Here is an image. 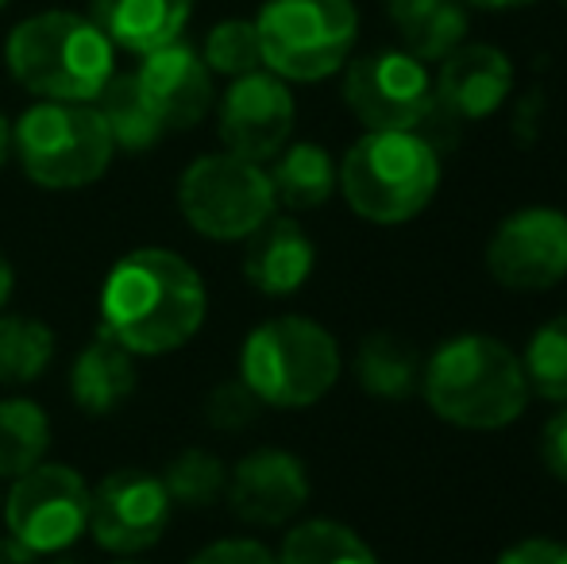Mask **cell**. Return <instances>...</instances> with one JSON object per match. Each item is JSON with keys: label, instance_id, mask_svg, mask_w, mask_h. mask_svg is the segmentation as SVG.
<instances>
[{"label": "cell", "instance_id": "obj_1", "mask_svg": "<svg viewBox=\"0 0 567 564\" xmlns=\"http://www.w3.org/2000/svg\"><path fill=\"white\" fill-rule=\"evenodd\" d=\"M209 294L189 259L171 248H135L101 286V332L132 356H166L197 337Z\"/></svg>", "mask_w": 567, "mask_h": 564}, {"label": "cell", "instance_id": "obj_2", "mask_svg": "<svg viewBox=\"0 0 567 564\" xmlns=\"http://www.w3.org/2000/svg\"><path fill=\"white\" fill-rule=\"evenodd\" d=\"M421 394L444 425L494 433L529 410L522 352L491 332H455L425 356Z\"/></svg>", "mask_w": 567, "mask_h": 564}, {"label": "cell", "instance_id": "obj_3", "mask_svg": "<svg viewBox=\"0 0 567 564\" xmlns=\"http://www.w3.org/2000/svg\"><path fill=\"white\" fill-rule=\"evenodd\" d=\"M4 66L39 101L93 105L116 74V47L90 16L47 8L8 31Z\"/></svg>", "mask_w": 567, "mask_h": 564}, {"label": "cell", "instance_id": "obj_4", "mask_svg": "<svg viewBox=\"0 0 567 564\" xmlns=\"http://www.w3.org/2000/svg\"><path fill=\"white\" fill-rule=\"evenodd\" d=\"M441 174V151L421 132H363L343 151L340 194L359 221L394 228L433 205Z\"/></svg>", "mask_w": 567, "mask_h": 564}, {"label": "cell", "instance_id": "obj_5", "mask_svg": "<svg viewBox=\"0 0 567 564\" xmlns=\"http://www.w3.org/2000/svg\"><path fill=\"white\" fill-rule=\"evenodd\" d=\"M340 345L321 321L301 314L270 317L247 332L239 348V379L262 407L306 410L317 407L340 383Z\"/></svg>", "mask_w": 567, "mask_h": 564}, {"label": "cell", "instance_id": "obj_6", "mask_svg": "<svg viewBox=\"0 0 567 564\" xmlns=\"http://www.w3.org/2000/svg\"><path fill=\"white\" fill-rule=\"evenodd\" d=\"M20 171L43 189H82L109 171L116 147L97 105L39 101L12 124Z\"/></svg>", "mask_w": 567, "mask_h": 564}, {"label": "cell", "instance_id": "obj_7", "mask_svg": "<svg viewBox=\"0 0 567 564\" xmlns=\"http://www.w3.org/2000/svg\"><path fill=\"white\" fill-rule=\"evenodd\" d=\"M262 70L282 82H324L348 66L359 43L351 0H267L255 16Z\"/></svg>", "mask_w": 567, "mask_h": 564}, {"label": "cell", "instance_id": "obj_8", "mask_svg": "<svg viewBox=\"0 0 567 564\" xmlns=\"http://www.w3.org/2000/svg\"><path fill=\"white\" fill-rule=\"evenodd\" d=\"M178 209L197 236L236 244L267 225L278 213V202L262 163L239 158L231 151H213L182 171Z\"/></svg>", "mask_w": 567, "mask_h": 564}, {"label": "cell", "instance_id": "obj_9", "mask_svg": "<svg viewBox=\"0 0 567 564\" xmlns=\"http://www.w3.org/2000/svg\"><path fill=\"white\" fill-rule=\"evenodd\" d=\"M343 105L367 132H417L433 109V74L402 47L348 59Z\"/></svg>", "mask_w": 567, "mask_h": 564}, {"label": "cell", "instance_id": "obj_10", "mask_svg": "<svg viewBox=\"0 0 567 564\" xmlns=\"http://www.w3.org/2000/svg\"><path fill=\"white\" fill-rule=\"evenodd\" d=\"M90 499L93 491L78 468L35 464L8 491V537L28 545L35 557H54L90 530Z\"/></svg>", "mask_w": 567, "mask_h": 564}, {"label": "cell", "instance_id": "obj_11", "mask_svg": "<svg viewBox=\"0 0 567 564\" xmlns=\"http://www.w3.org/2000/svg\"><path fill=\"white\" fill-rule=\"evenodd\" d=\"M491 279L517 294L553 290L567 279V213L525 205L498 221L483 252Z\"/></svg>", "mask_w": 567, "mask_h": 564}, {"label": "cell", "instance_id": "obj_12", "mask_svg": "<svg viewBox=\"0 0 567 564\" xmlns=\"http://www.w3.org/2000/svg\"><path fill=\"white\" fill-rule=\"evenodd\" d=\"M171 511L174 503L163 488V475L143 472V468H120L93 491L90 534L105 553L132 557L163 542Z\"/></svg>", "mask_w": 567, "mask_h": 564}, {"label": "cell", "instance_id": "obj_13", "mask_svg": "<svg viewBox=\"0 0 567 564\" xmlns=\"http://www.w3.org/2000/svg\"><path fill=\"white\" fill-rule=\"evenodd\" d=\"M298 105H293L290 82H282L270 70H251L244 78H231L220 98V140L225 151L251 163H270L290 143Z\"/></svg>", "mask_w": 567, "mask_h": 564}, {"label": "cell", "instance_id": "obj_14", "mask_svg": "<svg viewBox=\"0 0 567 564\" xmlns=\"http://www.w3.org/2000/svg\"><path fill=\"white\" fill-rule=\"evenodd\" d=\"M313 483H309V468L301 457H293L290 449H255L239 460L236 468H228V506L239 522L247 526L275 530L293 522L306 511Z\"/></svg>", "mask_w": 567, "mask_h": 564}, {"label": "cell", "instance_id": "obj_15", "mask_svg": "<svg viewBox=\"0 0 567 564\" xmlns=\"http://www.w3.org/2000/svg\"><path fill=\"white\" fill-rule=\"evenodd\" d=\"M143 98L158 113L166 132H186L209 116L213 109V70L205 66L202 51L189 47L186 39H174L166 47L140 54V70H135Z\"/></svg>", "mask_w": 567, "mask_h": 564}, {"label": "cell", "instance_id": "obj_16", "mask_svg": "<svg viewBox=\"0 0 567 564\" xmlns=\"http://www.w3.org/2000/svg\"><path fill=\"white\" fill-rule=\"evenodd\" d=\"M514 98V62L494 43H460L436 62L433 101L455 124H475L502 113Z\"/></svg>", "mask_w": 567, "mask_h": 564}, {"label": "cell", "instance_id": "obj_17", "mask_svg": "<svg viewBox=\"0 0 567 564\" xmlns=\"http://www.w3.org/2000/svg\"><path fill=\"white\" fill-rule=\"evenodd\" d=\"M244 279L267 298H290L309 283L317 267V244L298 225V217H275L247 236Z\"/></svg>", "mask_w": 567, "mask_h": 564}, {"label": "cell", "instance_id": "obj_18", "mask_svg": "<svg viewBox=\"0 0 567 564\" xmlns=\"http://www.w3.org/2000/svg\"><path fill=\"white\" fill-rule=\"evenodd\" d=\"M194 0H90V20L120 51L147 54L182 39Z\"/></svg>", "mask_w": 567, "mask_h": 564}, {"label": "cell", "instance_id": "obj_19", "mask_svg": "<svg viewBox=\"0 0 567 564\" xmlns=\"http://www.w3.org/2000/svg\"><path fill=\"white\" fill-rule=\"evenodd\" d=\"M421 352L398 332H367L351 356V376L359 391L379 402H405L421 391Z\"/></svg>", "mask_w": 567, "mask_h": 564}, {"label": "cell", "instance_id": "obj_20", "mask_svg": "<svg viewBox=\"0 0 567 564\" xmlns=\"http://www.w3.org/2000/svg\"><path fill=\"white\" fill-rule=\"evenodd\" d=\"M386 12L402 39V51L413 59L441 62L460 43H467V4L463 0H386Z\"/></svg>", "mask_w": 567, "mask_h": 564}, {"label": "cell", "instance_id": "obj_21", "mask_svg": "<svg viewBox=\"0 0 567 564\" xmlns=\"http://www.w3.org/2000/svg\"><path fill=\"white\" fill-rule=\"evenodd\" d=\"M267 178L278 205H286L290 213H309V209H321L340 189V163L321 143L298 140V143H286L270 158Z\"/></svg>", "mask_w": 567, "mask_h": 564}, {"label": "cell", "instance_id": "obj_22", "mask_svg": "<svg viewBox=\"0 0 567 564\" xmlns=\"http://www.w3.org/2000/svg\"><path fill=\"white\" fill-rule=\"evenodd\" d=\"M135 391V363L132 352L120 348L113 337L101 332L97 340L78 352L74 368H70V394L74 402L93 418L113 414L120 402H127Z\"/></svg>", "mask_w": 567, "mask_h": 564}, {"label": "cell", "instance_id": "obj_23", "mask_svg": "<svg viewBox=\"0 0 567 564\" xmlns=\"http://www.w3.org/2000/svg\"><path fill=\"white\" fill-rule=\"evenodd\" d=\"M93 105H97L116 151H132V155L135 151H151L166 136L163 121H158V113L151 109V101L143 98L135 74H113Z\"/></svg>", "mask_w": 567, "mask_h": 564}, {"label": "cell", "instance_id": "obj_24", "mask_svg": "<svg viewBox=\"0 0 567 564\" xmlns=\"http://www.w3.org/2000/svg\"><path fill=\"white\" fill-rule=\"evenodd\" d=\"M278 564H379L374 550L337 519H306L282 537Z\"/></svg>", "mask_w": 567, "mask_h": 564}, {"label": "cell", "instance_id": "obj_25", "mask_svg": "<svg viewBox=\"0 0 567 564\" xmlns=\"http://www.w3.org/2000/svg\"><path fill=\"white\" fill-rule=\"evenodd\" d=\"M51 449L47 410L31 399L0 402V480H20L35 464H43Z\"/></svg>", "mask_w": 567, "mask_h": 564}, {"label": "cell", "instance_id": "obj_26", "mask_svg": "<svg viewBox=\"0 0 567 564\" xmlns=\"http://www.w3.org/2000/svg\"><path fill=\"white\" fill-rule=\"evenodd\" d=\"M54 332L39 317H0V383L28 387L51 368Z\"/></svg>", "mask_w": 567, "mask_h": 564}, {"label": "cell", "instance_id": "obj_27", "mask_svg": "<svg viewBox=\"0 0 567 564\" xmlns=\"http://www.w3.org/2000/svg\"><path fill=\"white\" fill-rule=\"evenodd\" d=\"M522 368L529 379V394L540 402L564 407L567 402V314L548 317L540 329H533L529 345L522 352Z\"/></svg>", "mask_w": 567, "mask_h": 564}, {"label": "cell", "instance_id": "obj_28", "mask_svg": "<svg viewBox=\"0 0 567 564\" xmlns=\"http://www.w3.org/2000/svg\"><path fill=\"white\" fill-rule=\"evenodd\" d=\"M163 488L171 503L189 506V511H205L228 491V464L209 449H182L178 457L166 464Z\"/></svg>", "mask_w": 567, "mask_h": 564}, {"label": "cell", "instance_id": "obj_29", "mask_svg": "<svg viewBox=\"0 0 567 564\" xmlns=\"http://www.w3.org/2000/svg\"><path fill=\"white\" fill-rule=\"evenodd\" d=\"M202 59H205V66L220 78H244V74H251V70H262L255 20H220L217 28L205 35Z\"/></svg>", "mask_w": 567, "mask_h": 564}, {"label": "cell", "instance_id": "obj_30", "mask_svg": "<svg viewBox=\"0 0 567 564\" xmlns=\"http://www.w3.org/2000/svg\"><path fill=\"white\" fill-rule=\"evenodd\" d=\"M262 402L251 394V387L244 379H225L205 394V422L213 429H225V433H239L259 418Z\"/></svg>", "mask_w": 567, "mask_h": 564}, {"label": "cell", "instance_id": "obj_31", "mask_svg": "<svg viewBox=\"0 0 567 564\" xmlns=\"http://www.w3.org/2000/svg\"><path fill=\"white\" fill-rule=\"evenodd\" d=\"M545 121H548V93L540 85H533L522 98H514V105H509V136H514V143L533 147V143L545 136Z\"/></svg>", "mask_w": 567, "mask_h": 564}, {"label": "cell", "instance_id": "obj_32", "mask_svg": "<svg viewBox=\"0 0 567 564\" xmlns=\"http://www.w3.org/2000/svg\"><path fill=\"white\" fill-rule=\"evenodd\" d=\"M189 564H278V557L255 537H225V542L205 545Z\"/></svg>", "mask_w": 567, "mask_h": 564}, {"label": "cell", "instance_id": "obj_33", "mask_svg": "<svg viewBox=\"0 0 567 564\" xmlns=\"http://www.w3.org/2000/svg\"><path fill=\"white\" fill-rule=\"evenodd\" d=\"M540 464L553 480L567 483V402L540 429Z\"/></svg>", "mask_w": 567, "mask_h": 564}, {"label": "cell", "instance_id": "obj_34", "mask_svg": "<svg viewBox=\"0 0 567 564\" xmlns=\"http://www.w3.org/2000/svg\"><path fill=\"white\" fill-rule=\"evenodd\" d=\"M494 564H567V542L560 537H522L506 545Z\"/></svg>", "mask_w": 567, "mask_h": 564}, {"label": "cell", "instance_id": "obj_35", "mask_svg": "<svg viewBox=\"0 0 567 564\" xmlns=\"http://www.w3.org/2000/svg\"><path fill=\"white\" fill-rule=\"evenodd\" d=\"M0 564H39V557L28 545L16 542V537H4V542H0Z\"/></svg>", "mask_w": 567, "mask_h": 564}, {"label": "cell", "instance_id": "obj_36", "mask_svg": "<svg viewBox=\"0 0 567 564\" xmlns=\"http://www.w3.org/2000/svg\"><path fill=\"white\" fill-rule=\"evenodd\" d=\"M467 8H483V12H517V8H533L540 0H463Z\"/></svg>", "mask_w": 567, "mask_h": 564}, {"label": "cell", "instance_id": "obj_37", "mask_svg": "<svg viewBox=\"0 0 567 564\" xmlns=\"http://www.w3.org/2000/svg\"><path fill=\"white\" fill-rule=\"evenodd\" d=\"M8 155H12V121H8L4 109H0V166H4Z\"/></svg>", "mask_w": 567, "mask_h": 564}, {"label": "cell", "instance_id": "obj_38", "mask_svg": "<svg viewBox=\"0 0 567 564\" xmlns=\"http://www.w3.org/2000/svg\"><path fill=\"white\" fill-rule=\"evenodd\" d=\"M8 298H12V267H8V259L0 256V314H4Z\"/></svg>", "mask_w": 567, "mask_h": 564}, {"label": "cell", "instance_id": "obj_39", "mask_svg": "<svg viewBox=\"0 0 567 564\" xmlns=\"http://www.w3.org/2000/svg\"><path fill=\"white\" fill-rule=\"evenodd\" d=\"M4 8H8V0H0V12H4Z\"/></svg>", "mask_w": 567, "mask_h": 564}, {"label": "cell", "instance_id": "obj_40", "mask_svg": "<svg viewBox=\"0 0 567 564\" xmlns=\"http://www.w3.org/2000/svg\"><path fill=\"white\" fill-rule=\"evenodd\" d=\"M116 564H140V561H116Z\"/></svg>", "mask_w": 567, "mask_h": 564}, {"label": "cell", "instance_id": "obj_41", "mask_svg": "<svg viewBox=\"0 0 567 564\" xmlns=\"http://www.w3.org/2000/svg\"><path fill=\"white\" fill-rule=\"evenodd\" d=\"M564 8H567V0H564Z\"/></svg>", "mask_w": 567, "mask_h": 564}]
</instances>
